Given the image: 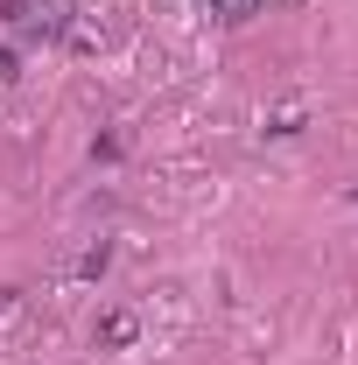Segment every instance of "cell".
Segmentation results:
<instances>
[{
  "mask_svg": "<svg viewBox=\"0 0 358 365\" xmlns=\"http://www.w3.org/2000/svg\"><path fill=\"white\" fill-rule=\"evenodd\" d=\"M7 21L21 36H56V7L49 0H7Z\"/></svg>",
  "mask_w": 358,
  "mask_h": 365,
  "instance_id": "obj_1",
  "label": "cell"
},
{
  "mask_svg": "<svg viewBox=\"0 0 358 365\" xmlns=\"http://www.w3.org/2000/svg\"><path fill=\"white\" fill-rule=\"evenodd\" d=\"M134 337H140L134 309H106V317H98V351H120V344H134Z\"/></svg>",
  "mask_w": 358,
  "mask_h": 365,
  "instance_id": "obj_2",
  "label": "cell"
},
{
  "mask_svg": "<svg viewBox=\"0 0 358 365\" xmlns=\"http://www.w3.org/2000/svg\"><path fill=\"white\" fill-rule=\"evenodd\" d=\"M253 7H260V0H211V14H225V21H246Z\"/></svg>",
  "mask_w": 358,
  "mask_h": 365,
  "instance_id": "obj_3",
  "label": "cell"
},
{
  "mask_svg": "<svg viewBox=\"0 0 358 365\" xmlns=\"http://www.w3.org/2000/svg\"><path fill=\"white\" fill-rule=\"evenodd\" d=\"M0 85H14V56L7 49H0Z\"/></svg>",
  "mask_w": 358,
  "mask_h": 365,
  "instance_id": "obj_4",
  "label": "cell"
}]
</instances>
